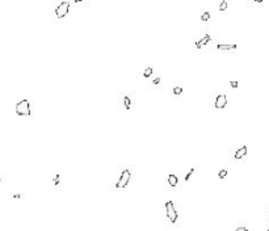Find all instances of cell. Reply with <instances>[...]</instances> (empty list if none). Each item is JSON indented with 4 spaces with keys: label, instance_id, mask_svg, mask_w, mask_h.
Here are the masks:
<instances>
[{
    "label": "cell",
    "instance_id": "cell-1",
    "mask_svg": "<svg viewBox=\"0 0 269 231\" xmlns=\"http://www.w3.org/2000/svg\"><path fill=\"white\" fill-rule=\"evenodd\" d=\"M16 113L19 116H30V104L28 100H21L16 104Z\"/></svg>",
    "mask_w": 269,
    "mask_h": 231
},
{
    "label": "cell",
    "instance_id": "cell-2",
    "mask_svg": "<svg viewBox=\"0 0 269 231\" xmlns=\"http://www.w3.org/2000/svg\"><path fill=\"white\" fill-rule=\"evenodd\" d=\"M165 210H167V217L169 218V221L172 222V223H175L176 221H177V211H176V209L173 206V202L172 201H168L165 204Z\"/></svg>",
    "mask_w": 269,
    "mask_h": 231
},
{
    "label": "cell",
    "instance_id": "cell-3",
    "mask_svg": "<svg viewBox=\"0 0 269 231\" xmlns=\"http://www.w3.org/2000/svg\"><path fill=\"white\" fill-rule=\"evenodd\" d=\"M68 9H70V3L68 2H62L58 8L55 9V15L58 19H62V17H64L68 13Z\"/></svg>",
    "mask_w": 269,
    "mask_h": 231
},
{
    "label": "cell",
    "instance_id": "cell-4",
    "mask_svg": "<svg viewBox=\"0 0 269 231\" xmlns=\"http://www.w3.org/2000/svg\"><path fill=\"white\" fill-rule=\"evenodd\" d=\"M130 172L127 171V169H125L122 173H121V177H120V180L117 181V184H116V188H125V186L127 185V182H129V180H130Z\"/></svg>",
    "mask_w": 269,
    "mask_h": 231
},
{
    "label": "cell",
    "instance_id": "cell-5",
    "mask_svg": "<svg viewBox=\"0 0 269 231\" xmlns=\"http://www.w3.org/2000/svg\"><path fill=\"white\" fill-rule=\"evenodd\" d=\"M227 105V97L224 95H219L217 100H215V108L217 109H222Z\"/></svg>",
    "mask_w": 269,
    "mask_h": 231
},
{
    "label": "cell",
    "instance_id": "cell-6",
    "mask_svg": "<svg viewBox=\"0 0 269 231\" xmlns=\"http://www.w3.org/2000/svg\"><path fill=\"white\" fill-rule=\"evenodd\" d=\"M209 41H210V36H209V34H206V36H205L204 38H202V40H200V41H198V42L196 43L197 49H201L202 46H205L206 43H209Z\"/></svg>",
    "mask_w": 269,
    "mask_h": 231
},
{
    "label": "cell",
    "instance_id": "cell-7",
    "mask_svg": "<svg viewBox=\"0 0 269 231\" xmlns=\"http://www.w3.org/2000/svg\"><path fill=\"white\" fill-rule=\"evenodd\" d=\"M245 154H247V147L243 146L242 149H239L235 152V159H242L243 156H245Z\"/></svg>",
    "mask_w": 269,
    "mask_h": 231
},
{
    "label": "cell",
    "instance_id": "cell-8",
    "mask_svg": "<svg viewBox=\"0 0 269 231\" xmlns=\"http://www.w3.org/2000/svg\"><path fill=\"white\" fill-rule=\"evenodd\" d=\"M217 49L218 50H234L236 49V45L232 43V45H217Z\"/></svg>",
    "mask_w": 269,
    "mask_h": 231
},
{
    "label": "cell",
    "instance_id": "cell-9",
    "mask_svg": "<svg viewBox=\"0 0 269 231\" xmlns=\"http://www.w3.org/2000/svg\"><path fill=\"white\" fill-rule=\"evenodd\" d=\"M168 182H169L171 186H176V185H177V182H179L177 176H176V175H169L168 176Z\"/></svg>",
    "mask_w": 269,
    "mask_h": 231
},
{
    "label": "cell",
    "instance_id": "cell-10",
    "mask_svg": "<svg viewBox=\"0 0 269 231\" xmlns=\"http://www.w3.org/2000/svg\"><path fill=\"white\" fill-rule=\"evenodd\" d=\"M151 74H152V68H151V67H147L146 70H144V72H143V76H144V78H148L150 75H151Z\"/></svg>",
    "mask_w": 269,
    "mask_h": 231
},
{
    "label": "cell",
    "instance_id": "cell-11",
    "mask_svg": "<svg viewBox=\"0 0 269 231\" xmlns=\"http://www.w3.org/2000/svg\"><path fill=\"white\" fill-rule=\"evenodd\" d=\"M123 104H125V108H126V109H130L131 103H130V99H129V97H126V96H125V99H123Z\"/></svg>",
    "mask_w": 269,
    "mask_h": 231
},
{
    "label": "cell",
    "instance_id": "cell-12",
    "mask_svg": "<svg viewBox=\"0 0 269 231\" xmlns=\"http://www.w3.org/2000/svg\"><path fill=\"white\" fill-rule=\"evenodd\" d=\"M209 19H210V13H209V12H205V13H202V16H201V20H202V21H209Z\"/></svg>",
    "mask_w": 269,
    "mask_h": 231
},
{
    "label": "cell",
    "instance_id": "cell-13",
    "mask_svg": "<svg viewBox=\"0 0 269 231\" xmlns=\"http://www.w3.org/2000/svg\"><path fill=\"white\" fill-rule=\"evenodd\" d=\"M227 9V2H223L220 3V5H219V11H226Z\"/></svg>",
    "mask_w": 269,
    "mask_h": 231
},
{
    "label": "cell",
    "instance_id": "cell-14",
    "mask_svg": "<svg viewBox=\"0 0 269 231\" xmlns=\"http://www.w3.org/2000/svg\"><path fill=\"white\" fill-rule=\"evenodd\" d=\"M193 172H194V168H191V169H189V172L187 173V176H185V180H187V181H188V180H189V179H191V176L193 175Z\"/></svg>",
    "mask_w": 269,
    "mask_h": 231
},
{
    "label": "cell",
    "instance_id": "cell-15",
    "mask_svg": "<svg viewBox=\"0 0 269 231\" xmlns=\"http://www.w3.org/2000/svg\"><path fill=\"white\" fill-rule=\"evenodd\" d=\"M181 92H183V88H181V87H175V88H173V93H175V95H180Z\"/></svg>",
    "mask_w": 269,
    "mask_h": 231
},
{
    "label": "cell",
    "instance_id": "cell-16",
    "mask_svg": "<svg viewBox=\"0 0 269 231\" xmlns=\"http://www.w3.org/2000/svg\"><path fill=\"white\" fill-rule=\"evenodd\" d=\"M226 175H227V171H226V169H222V171L218 173L219 179H224V177H226Z\"/></svg>",
    "mask_w": 269,
    "mask_h": 231
},
{
    "label": "cell",
    "instance_id": "cell-17",
    "mask_svg": "<svg viewBox=\"0 0 269 231\" xmlns=\"http://www.w3.org/2000/svg\"><path fill=\"white\" fill-rule=\"evenodd\" d=\"M230 85L232 87V88H238V81H231Z\"/></svg>",
    "mask_w": 269,
    "mask_h": 231
},
{
    "label": "cell",
    "instance_id": "cell-18",
    "mask_svg": "<svg viewBox=\"0 0 269 231\" xmlns=\"http://www.w3.org/2000/svg\"><path fill=\"white\" fill-rule=\"evenodd\" d=\"M236 231H247V227H238Z\"/></svg>",
    "mask_w": 269,
    "mask_h": 231
},
{
    "label": "cell",
    "instance_id": "cell-19",
    "mask_svg": "<svg viewBox=\"0 0 269 231\" xmlns=\"http://www.w3.org/2000/svg\"><path fill=\"white\" fill-rule=\"evenodd\" d=\"M54 182H55V184H58V182H59V176H55V179H54Z\"/></svg>",
    "mask_w": 269,
    "mask_h": 231
},
{
    "label": "cell",
    "instance_id": "cell-20",
    "mask_svg": "<svg viewBox=\"0 0 269 231\" xmlns=\"http://www.w3.org/2000/svg\"><path fill=\"white\" fill-rule=\"evenodd\" d=\"M159 81H160V79H159V78H156V79L154 80V84H158V83H159Z\"/></svg>",
    "mask_w": 269,
    "mask_h": 231
},
{
    "label": "cell",
    "instance_id": "cell-21",
    "mask_svg": "<svg viewBox=\"0 0 269 231\" xmlns=\"http://www.w3.org/2000/svg\"><path fill=\"white\" fill-rule=\"evenodd\" d=\"M75 3H80V2H83V0H74Z\"/></svg>",
    "mask_w": 269,
    "mask_h": 231
},
{
    "label": "cell",
    "instance_id": "cell-22",
    "mask_svg": "<svg viewBox=\"0 0 269 231\" xmlns=\"http://www.w3.org/2000/svg\"><path fill=\"white\" fill-rule=\"evenodd\" d=\"M253 2H256V3H261L263 0H253Z\"/></svg>",
    "mask_w": 269,
    "mask_h": 231
}]
</instances>
